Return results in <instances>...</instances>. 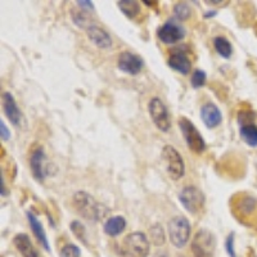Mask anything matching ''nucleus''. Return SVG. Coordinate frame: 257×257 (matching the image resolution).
<instances>
[{
    "mask_svg": "<svg viewBox=\"0 0 257 257\" xmlns=\"http://www.w3.org/2000/svg\"><path fill=\"white\" fill-rule=\"evenodd\" d=\"M201 118L202 122L205 123L206 127L215 128L221 123L222 114L216 104L208 102L202 105L201 108Z\"/></svg>",
    "mask_w": 257,
    "mask_h": 257,
    "instance_id": "ddd939ff",
    "label": "nucleus"
},
{
    "mask_svg": "<svg viewBox=\"0 0 257 257\" xmlns=\"http://www.w3.org/2000/svg\"><path fill=\"white\" fill-rule=\"evenodd\" d=\"M7 194L6 192V188H4V175H3V171H2V197H4Z\"/></svg>",
    "mask_w": 257,
    "mask_h": 257,
    "instance_id": "72a5a7b5",
    "label": "nucleus"
},
{
    "mask_svg": "<svg viewBox=\"0 0 257 257\" xmlns=\"http://www.w3.org/2000/svg\"><path fill=\"white\" fill-rule=\"evenodd\" d=\"M80 248L75 244H66L61 249V257H80Z\"/></svg>",
    "mask_w": 257,
    "mask_h": 257,
    "instance_id": "cd10ccee",
    "label": "nucleus"
},
{
    "mask_svg": "<svg viewBox=\"0 0 257 257\" xmlns=\"http://www.w3.org/2000/svg\"><path fill=\"white\" fill-rule=\"evenodd\" d=\"M26 216H27V220H29L30 228H31V230L34 231V235L36 237L38 242L43 245V248L47 249L48 252H50V245H49V242H48L47 233H45L44 226H43V224L40 222V220H39L38 217L31 212V211H27Z\"/></svg>",
    "mask_w": 257,
    "mask_h": 257,
    "instance_id": "dca6fc26",
    "label": "nucleus"
},
{
    "mask_svg": "<svg viewBox=\"0 0 257 257\" xmlns=\"http://www.w3.org/2000/svg\"><path fill=\"white\" fill-rule=\"evenodd\" d=\"M254 113L249 111H242L238 114V121L240 125H245V123H253Z\"/></svg>",
    "mask_w": 257,
    "mask_h": 257,
    "instance_id": "c85d7f7f",
    "label": "nucleus"
},
{
    "mask_svg": "<svg viewBox=\"0 0 257 257\" xmlns=\"http://www.w3.org/2000/svg\"><path fill=\"white\" fill-rule=\"evenodd\" d=\"M157 257H167L166 254H164V253H161V254H157Z\"/></svg>",
    "mask_w": 257,
    "mask_h": 257,
    "instance_id": "e433bc0d",
    "label": "nucleus"
},
{
    "mask_svg": "<svg viewBox=\"0 0 257 257\" xmlns=\"http://www.w3.org/2000/svg\"><path fill=\"white\" fill-rule=\"evenodd\" d=\"M148 111L151 114L153 123L156 127L162 133H167L171 128V121H170V114L167 111V107L160 98L155 96L151 99L148 104Z\"/></svg>",
    "mask_w": 257,
    "mask_h": 257,
    "instance_id": "6e6552de",
    "label": "nucleus"
},
{
    "mask_svg": "<svg viewBox=\"0 0 257 257\" xmlns=\"http://www.w3.org/2000/svg\"><path fill=\"white\" fill-rule=\"evenodd\" d=\"M77 6L81 7V8H84L85 11H88V9H90V11H94V6L91 2H77Z\"/></svg>",
    "mask_w": 257,
    "mask_h": 257,
    "instance_id": "2f4dec72",
    "label": "nucleus"
},
{
    "mask_svg": "<svg viewBox=\"0 0 257 257\" xmlns=\"http://www.w3.org/2000/svg\"><path fill=\"white\" fill-rule=\"evenodd\" d=\"M194 257H213L216 251V237L208 229H199L190 243Z\"/></svg>",
    "mask_w": 257,
    "mask_h": 257,
    "instance_id": "20e7f679",
    "label": "nucleus"
},
{
    "mask_svg": "<svg viewBox=\"0 0 257 257\" xmlns=\"http://www.w3.org/2000/svg\"><path fill=\"white\" fill-rule=\"evenodd\" d=\"M70 228H71V231H72L73 235H75V237H76L80 242H82L84 244H88V240H86V228H85L81 222L77 221V220H75V221L71 222Z\"/></svg>",
    "mask_w": 257,
    "mask_h": 257,
    "instance_id": "a878e982",
    "label": "nucleus"
},
{
    "mask_svg": "<svg viewBox=\"0 0 257 257\" xmlns=\"http://www.w3.org/2000/svg\"><path fill=\"white\" fill-rule=\"evenodd\" d=\"M256 208V199L253 197L245 196L237 203V211L242 213V216H249Z\"/></svg>",
    "mask_w": 257,
    "mask_h": 257,
    "instance_id": "5701e85b",
    "label": "nucleus"
},
{
    "mask_svg": "<svg viewBox=\"0 0 257 257\" xmlns=\"http://www.w3.org/2000/svg\"><path fill=\"white\" fill-rule=\"evenodd\" d=\"M71 17H72L73 24L79 26L80 29H89L91 26V18L88 11H76L72 9L71 11Z\"/></svg>",
    "mask_w": 257,
    "mask_h": 257,
    "instance_id": "4be33fe9",
    "label": "nucleus"
},
{
    "mask_svg": "<svg viewBox=\"0 0 257 257\" xmlns=\"http://www.w3.org/2000/svg\"><path fill=\"white\" fill-rule=\"evenodd\" d=\"M179 201L181 206L190 213V215H197L202 211L206 203L205 193L198 189L197 187H185L179 194Z\"/></svg>",
    "mask_w": 257,
    "mask_h": 257,
    "instance_id": "0eeeda50",
    "label": "nucleus"
},
{
    "mask_svg": "<svg viewBox=\"0 0 257 257\" xmlns=\"http://www.w3.org/2000/svg\"><path fill=\"white\" fill-rule=\"evenodd\" d=\"M149 237L155 245H164L166 242V234H165L164 228L160 224H155L149 229Z\"/></svg>",
    "mask_w": 257,
    "mask_h": 257,
    "instance_id": "b1692460",
    "label": "nucleus"
},
{
    "mask_svg": "<svg viewBox=\"0 0 257 257\" xmlns=\"http://www.w3.org/2000/svg\"><path fill=\"white\" fill-rule=\"evenodd\" d=\"M234 237H235V234L230 233L228 235V238H226V242H225V248H226L229 257H237L235 249H234Z\"/></svg>",
    "mask_w": 257,
    "mask_h": 257,
    "instance_id": "c756f323",
    "label": "nucleus"
},
{
    "mask_svg": "<svg viewBox=\"0 0 257 257\" xmlns=\"http://www.w3.org/2000/svg\"><path fill=\"white\" fill-rule=\"evenodd\" d=\"M190 222L184 216H175L167 224V233H169L170 242L176 248H183L189 242L190 238Z\"/></svg>",
    "mask_w": 257,
    "mask_h": 257,
    "instance_id": "7ed1b4c3",
    "label": "nucleus"
},
{
    "mask_svg": "<svg viewBox=\"0 0 257 257\" xmlns=\"http://www.w3.org/2000/svg\"><path fill=\"white\" fill-rule=\"evenodd\" d=\"M13 243H15V247L17 248V251L24 257H39L38 251L34 247V244H32L31 239H30L27 234H17L15 239H13Z\"/></svg>",
    "mask_w": 257,
    "mask_h": 257,
    "instance_id": "f3484780",
    "label": "nucleus"
},
{
    "mask_svg": "<svg viewBox=\"0 0 257 257\" xmlns=\"http://www.w3.org/2000/svg\"><path fill=\"white\" fill-rule=\"evenodd\" d=\"M126 228V220L123 216H120V215H117V216H112L108 217V219L105 220L104 225H103V230L107 235L109 237H117V235H120Z\"/></svg>",
    "mask_w": 257,
    "mask_h": 257,
    "instance_id": "a211bd4d",
    "label": "nucleus"
},
{
    "mask_svg": "<svg viewBox=\"0 0 257 257\" xmlns=\"http://www.w3.org/2000/svg\"><path fill=\"white\" fill-rule=\"evenodd\" d=\"M72 205L79 215L89 221H98L102 219L107 212V208L99 202L95 201L89 193L79 190L73 194Z\"/></svg>",
    "mask_w": 257,
    "mask_h": 257,
    "instance_id": "f257e3e1",
    "label": "nucleus"
},
{
    "mask_svg": "<svg viewBox=\"0 0 257 257\" xmlns=\"http://www.w3.org/2000/svg\"><path fill=\"white\" fill-rule=\"evenodd\" d=\"M167 64L170 68H173L174 71L181 73V75H188L192 68V61L188 57L184 48H176V49L171 50V54L167 59Z\"/></svg>",
    "mask_w": 257,
    "mask_h": 257,
    "instance_id": "9b49d317",
    "label": "nucleus"
},
{
    "mask_svg": "<svg viewBox=\"0 0 257 257\" xmlns=\"http://www.w3.org/2000/svg\"><path fill=\"white\" fill-rule=\"evenodd\" d=\"M3 111L11 122L15 126H20L22 121V112L18 108L17 102L15 100L13 95L9 91L3 93Z\"/></svg>",
    "mask_w": 257,
    "mask_h": 257,
    "instance_id": "2eb2a0df",
    "label": "nucleus"
},
{
    "mask_svg": "<svg viewBox=\"0 0 257 257\" xmlns=\"http://www.w3.org/2000/svg\"><path fill=\"white\" fill-rule=\"evenodd\" d=\"M161 158L166 173L173 180H180L185 174V164L180 153L173 146H165L161 152Z\"/></svg>",
    "mask_w": 257,
    "mask_h": 257,
    "instance_id": "423d86ee",
    "label": "nucleus"
},
{
    "mask_svg": "<svg viewBox=\"0 0 257 257\" xmlns=\"http://www.w3.org/2000/svg\"><path fill=\"white\" fill-rule=\"evenodd\" d=\"M179 127L183 134L185 143H187L188 148L194 152L196 155H202L206 151V142L197 128V126L188 120L187 117H180L179 120Z\"/></svg>",
    "mask_w": 257,
    "mask_h": 257,
    "instance_id": "39448f33",
    "label": "nucleus"
},
{
    "mask_svg": "<svg viewBox=\"0 0 257 257\" xmlns=\"http://www.w3.org/2000/svg\"><path fill=\"white\" fill-rule=\"evenodd\" d=\"M45 162H47V156H45L44 148L43 147H36L30 157V167H31L32 176L38 181H44L47 176V169H45Z\"/></svg>",
    "mask_w": 257,
    "mask_h": 257,
    "instance_id": "f8f14e48",
    "label": "nucleus"
},
{
    "mask_svg": "<svg viewBox=\"0 0 257 257\" xmlns=\"http://www.w3.org/2000/svg\"><path fill=\"white\" fill-rule=\"evenodd\" d=\"M157 36L164 44L174 45L184 39L185 30L174 21H167L158 29Z\"/></svg>",
    "mask_w": 257,
    "mask_h": 257,
    "instance_id": "1a4fd4ad",
    "label": "nucleus"
},
{
    "mask_svg": "<svg viewBox=\"0 0 257 257\" xmlns=\"http://www.w3.org/2000/svg\"><path fill=\"white\" fill-rule=\"evenodd\" d=\"M206 4H216L217 7H224V4H229V2H219V0H211V2H206Z\"/></svg>",
    "mask_w": 257,
    "mask_h": 257,
    "instance_id": "473e14b6",
    "label": "nucleus"
},
{
    "mask_svg": "<svg viewBox=\"0 0 257 257\" xmlns=\"http://www.w3.org/2000/svg\"><path fill=\"white\" fill-rule=\"evenodd\" d=\"M117 7L130 20L137 17L139 15V12H141L139 3L134 2V0H120V2H117Z\"/></svg>",
    "mask_w": 257,
    "mask_h": 257,
    "instance_id": "412c9836",
    "label": "nucleus"
},
{
    "mask_svg": "<svg viewBox=\"0 0 257 257\" xmlns=\"http://www.w3.org/2000/svg\"><path fill=\"white\" fill-rule=\"evenodd\" d=\"M213 48H215L217 54L225 59L230 58L231 54H233V47H231L230 41L225 36H216L213 39Z\"/></svg>",
    "mask_w": 257,
    "mask_h": 257,
    "instance_id": "6ab92c4d",
    "label": "nucleus"
},
{
    "mask_svg": "<svg viewBox=\"0 0 257 257\" xmlns=\"http://www.w3.org/2000/svg\"><path fill=\"white\" fill-rule=\"evenodd\" d=\"M190 15H192V11H190V7L188 6V3L180 2L174 7V16L179 21H187L190 17Z\"/></svg>",
    "mask_w": 257,
    "mask_h": 257,
    "instance_id": "393cba45",
    "label": "nucleus"
},
{
    "mask_svg": "<svg viewBox=\"0 0 257 257\" xmlns=\"http://www.w3.org/2000/svg\"><path fill=\"white\" fill-rule=\"evenodd\" d=\"M206 80H207V73L203 70H194L190 76V84L194 89H199L205 86Z\"/></svg>",
    "mask_w": 257,
    "mask_h": 257,
    "instance_id": "bb28decb",
    "label": "nucleus"
},
{
    "mask_svg": "<svg viewBox=\"0 0 257 257\" xmlns=\"http://www.w3.org/2000/svg\"><path fill=\"white\" fill-rule=\"evenodd\" d=\"M216 11H211V12H207L205 13V18H210V17H215V15H216Z\"/></svg>",
    "mask_w": 257,
    "mask_h": 257,
    "instance_id": "f704fd0d",
    "label": "nucleus"
},
{
    "mask_svg": "<svg viewBox=\"0 0 257 257\" xmlns=\"http://www.w3.org/2000/svg\"><path fill=\"white\" fill-rule=\"evenodd\" d=\"M151 243L142 231H134L123 238L120 245L121 257H148Z\"/></svg>",
    "mask_w": 257,
    "mask_h": 257,
    "instance_id": "f03ea898",
    "label": "nucleus"
},
{
    "mask_svg": "<svg viewBox=\"0 0 257 257\" xmlns=\"http://www.w3.org/2000/svg\"><path fill=\"white\" fill-rule=\"evenodd\" d=\"M143 4H147L148 7H152V4H157V2H147V0H143Z\"/></svg>",
    "mask_w": 257,
    "mask_h": 257,
    "instance_id": "c9c22d12",
    "label": "nucleus"
},
{
    "mask_svg": "<svg viewBox=\"0 0 257 257\" xmlns=\"http://www.w3.org/2000/svg\"><path fill=\"white\" fill-rule=\"evenodd\" d=\"M0 137H2V141L7 142L11 139V132H9V128L7 127L4 121H0Z\"/></svg>",
    "mask_w": 257,
    "mask_h": 257,
    "instance_id": "7c9ffc66",
    "label": "nucleus"
},
{
    "mask_svg": "<svg viewBox=\"0 0 257 257\" xmlns=\"http://www.w3.org/2000/svg\"><path fill=\"white\" fill-rule=\"evenodd\" d=\"M86 34H88L89 40L95 47L100 48V49H108L112 47V38L109 36V34L98 25H91L89 29H86Z\"/></svg>",
    "mask_w": 257,
    "mask_h": 257,
    "instance_id": "4468645a",
    "label": "nucleus"
},
{
    "mask_svg": "<svg viewBox=\"0 0 257 257\" xmlns=\"http://www.w3.org/2000/svg\"><path fill=\"white\" fill-rule=\"evenodd\" d=\"M117 67L122 72L127 73V75H138L141 73L144 67V62L138 54H134L132 52H121L118 59H117Z\"/></svg>",
    "mask_w": 257,
    "mask_h": 257,
    "instance_id": "9d476101",
    "label": "nucleus"
},
{
    "mask_svg": "<svg viewBox=\"0 0 257 257\" xmlns=\"http://www.w3.org/2000/svg\"><path fill=\"white\" fill-rule=\"evenodd\" d=\"M240 138L249 147H257V126L254 123L240 125Z\"/></svg>",
    "mask_w": 257,
    "mask_h": 257,
    "instance_id": "aec40b11",
    "label": "nucleus"
}]
</instances>
